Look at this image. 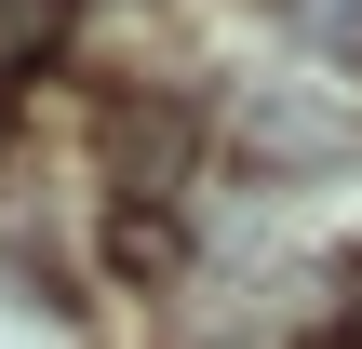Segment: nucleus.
I'll list each match as a JSON object with an SVG mask.
<instances>
[{"label": "nucleus", "instance_id": "5", "mask_svg": "<svg viewBox=\"0 0 362 349\" xmlns=\"http://www.w3.org/2000/svg\"><path fill=\"white\" fill-rule=\"evenodd\" d=\"M0 282H13V309H54V323H67V309H81V296H67V282H54V256H27V242H13V256H0Z\"/></svg>", "mask_w": 362, "mask_h": 349}, {"label": "nucleus", "instance_id": "3", "mask_svg": "<svg viewBox=\"0 0 362 349\" xmlns=\"http://www.w3.org/2000/svg\"><path fill=\"white\" fill-rule=\"evenodd\" d=\"M175 256H188V242H175V215H148V202H121V215H107V269H121V282H175Z\"/></svg>", "mask_w": 362, "mask_h": 349}, {"label": "nucleus", "instance_id": "6", "mask_svg": "<svg viewBox=\"0 0 362 349\" xmlns=\"http://www.w3.org/2000/svg\"><path fill=\"white\" fill-rule=\"evenodd\" d=\"M322 349H362V336H322Z\"/></svg>", "mask_w": 362, "mask_h": 349}, {"label": "nucleus", "instance_id": "4", "mask_svg": "<svg viewBox=\"0 0 362 349\" xmlns=\"http://www.w3.org/2000/svg\"><path fill=\"white\" fill-rule=\"evenodd\" d=\"M54 40H67V0H0V81H13V67H40Z\"/></svg>", "mask_w": 362, "mask_h": 349}, {"label": "nucleus", "instance_id": "2", "mask_svg": "<svg viewBox=\"0 0 362 349\" xmlns=\"http://www.w3.org/2000/svg\"><path fill=\"white\" fill-rule=\"evenodd\" d=\"M242 148H255V161H336V148H349V121H336V108H309V94H255V108H242Z\"/></svg>", "mask_w": 362, "mask_h": 349}, {"label": "nucleus", "instance_id": "1", "mask_svg": "<svg viewBox=\"0 0 362 349\" xmlns=\"http://www.w3.org/2000/svg\"><path fill=\"white\" fill-rule=\"evenodd\" d=\"M94 161H107V188H121V202H161V188L202 161V121H188L175 94H121V108L94 121Z\"/></svg>", "mask_w": 362, "mask_h": 349}]
</instances>
